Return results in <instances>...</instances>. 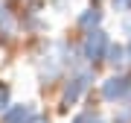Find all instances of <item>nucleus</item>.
Segmentation results:
<instances>
[{"instance_id": "nucleus-1", "label": "nucleus", "mask_w": 131, "mask_h": 123, "mask_svg": "<svg viewBox=\"0 0 131 123\" xmlns=\"http://www.w3.org/2000/svg\"><path fill=\"white\" fill-rule=\"evenodd\" d=\"M108 47H111V41H108V35L102 29H90L88 35H84L82 41V56L90 61V65H96V61H102L108 56Z\"/></svg>"}, {"instance_id": "nucleus-2", "label": "nucleus", "mask_w": 131, "mask_h": 123, "mask_svg": "<svg viewBox=\"0 0 131 123\" xmlns=\"http://www.w3.org/2000/svg\"><path fill=\"white\" fill-rule=\"evenodd\" d=\"M90 82H93V71H76V73L70 76V82H67V88H64V100H61L64 109H70L76 100L90 88Z\"/></svg>"}, {"instance_id": "nucleus-3", "label": "nucleus", "mask_w": 131, "mask_h": 123, "mask_svg": "<svg viewBox=\"0 0 131 123\" xmlns=\"http://www.w3.org/2000/svg\"><path fill=\"white\" fill-rule=\"evenodd\" d=\"M131 94V76L128 73H114L111 79L102 82V97L108 103H119Z\"/></svg>"}, {"instance_id": "nucleus-4", "label": "nucleus", "mask_w": 131, "mask_h": 123, "mask_svg": "<svg viewBox=\"0 0 131 123\" xmlns=\"http://www.w3.org/2000/svg\"><path fill=\"white\" fill-rule=\"evenodd\" d=\"M35 117V111H32V106H9L3 114H0V123H29Z\"/></svg>"}, {"instance_id": "nucleus-5", "label": "nucleus", "mask_w": 131, "mask_h": 123, "mask_svg": "<svg viewBox=\"0 0 131 123\" xmlns=\"http://www.w3.org/2000/svg\"><path fill=\"white\" fill-rule=\"evenodd\" d=\"M105 59H108V65H111L114 71H122V67L128 65V56H125V47H122V44H111Z\"/></svg>"}, {"instance_id": "nucleus-6", "label": "nucleus", "mask_w": 131, "mask_h": 123, "mask_svg": "<svg viewBox=\"0 0 131 123\" xmlns=\"http://www.w3.org/2000/svg\"><path fill=\"white\" fill-rule=\"evenodd\" d=\"M99 24H102V12H99V9H88L79 18V27L88 29V32H90V29H99Z\"/></svg>"}, {"instance_id": "nucleus-7", "label": "nucleus", "mask_w": 131, "mask_h": 123, "mask_svg": "<svg viewBox=\"0 0 131 123\" xmlns=\"http://www.w3.org/2000/svg\"><path fill=\"white\" fill-rule=\"evenodd\" d=\"M12 29H15V21H12L9 9H6L3 3H0V35H9Z\"/></svg>"}, {"instance_id": "nucleus-8", "label": "nucleus", "mask_w": 131, "mask_h": 123, "mask_svg": "<svg viewBox=\"0 0 131 123\" xmlns=\"http://www.w3.org/2000/svg\"><path fill=\"white\" fill-rule=\"evenodd\" d=\"M73 123H105V120L99 117L96 111H82V114H76V117H73Z\"/></svg>"}, {"instance_id": "nucleus-9", "label": "nucleus", "mask_w": 131, "mask_h": 123, "mask_svg": "<svg viewBox=\"0 0 131 123\" xmlns=\"http://www.w3.org/2000/svg\"><path fill=\"white\" fill-rule=\"evenodd\" d=\"M9 97H12V91L6 82H0V114H3L6 109H9Z\"/></svg>"}, {"instance_id": "nucleus-10", "label": "nucleus", "mask_w": 131, "mask_h": 123, "mask_svg": "<svg viewBox=\"0 0 131 123\" xmlns=\"http://www.w3.org/2000/svg\"><path fill=\"white\" fill-rule=\"evenodd\" d=\"M117 12H131V0H111Z\"/></svg>"}, {"instance_id": "nucleus-11", "label": "nucleus", "mask_w": 131, "mask_h": 123, "mask_svg": "<svg viewBox=\"0 0 131 123\" xmlns=\"http://www.w3.org/2000/svg\"><path fill=\"white\" fill-rule=\"evenodd\" d=\"M29 123H50V120H47V117H41V114H35V117L29 120Z\"/></svg>"}, {"instance_id": "nucleus-12", "label": "nucleus", "mask_w": 131, "mask_h": 123, "mask_svg": "<svg viewBox=\"0 0 131 123\" xmlns=\"http://www.w3.org/2000/svg\"><path fill=\"white\" fill-rule=\"evenodd\" d=\"M122 29H125V35H128V41H131V18L125 21V27H122Z\"/></svg>"}]
</instances>
